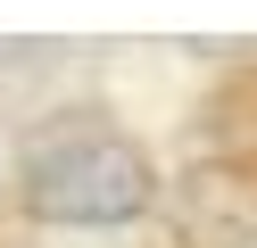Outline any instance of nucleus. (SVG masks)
<instances>
[{"label":"nucleus","mask_w":257,"mask_h":248,"mask_svg":"<svg viewBox=\"0 0 257 248\" xmlns=\"http://www.w3.org/2000/svg\"><path fill=\"white\" fill-rule=\"evenodd\" d=\"M25 207L42 223H133L141 207L158 198V174L124 132L100 124H67V132H42L25 149Z\"/></svg>","instance_id":"1"},{"label":"nucleus","mask_w":257,"mask_h":248,"mask_svg":"<svg viewBox=\"0 0 257 248\" xmlns=\"http://www.w3.org/2000/svg\"><path fill=\"white\" fill-rule=\"evenodd\" d=\"M174 223L191 248H249L257 240V182L232 165H199L174 190Z\"/></svg>","instance_id":"2"}]
</instances>
